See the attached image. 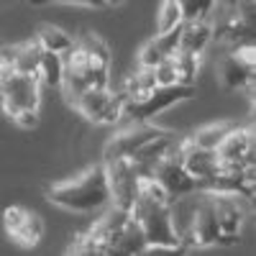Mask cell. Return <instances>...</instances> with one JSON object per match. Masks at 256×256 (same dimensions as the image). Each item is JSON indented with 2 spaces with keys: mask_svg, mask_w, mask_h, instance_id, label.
Instances as JSON below:
<instances>
[{
  "mask_svg": "<svg viewBox=\"0 0 256 256\" xmlns=\"http://www.w3.org/2000/svg\"><path fill=\"white\" fill-rule=\"evenodd\" d=\"M128 212L144 230L148 246L146 251H182L180 230L174 226V200L159 187L154 177H141Z\"/></svg>",
  "mask_w": 256,
  "mask_h": 256,
  "instance_id": "1",
  "label": "cell"
},
{
  "mask_svg": "<svg viewBox=\"0 0 256 256\" xmlns=\"http://www.w3.org/2000/svg\"><path fill=\"white\" fill-rule=\"evenodd\" d=\"M44 192L52 205L64 208L70 212H95L110 202V190H108V177H105L102 162L90 164L77 177L49 184Z\"/></svg>",
  "mask_w": 256,
  "mask_h": 256,
  "instance_id": "2",
  "label": "cell"
},
{
  "mask_svg": "<svg viewBox=\"0 0 256 256\" xmlns=\"http://www.w3.org/2000/svg\"><path fill=\"white\" fill-rule=\"evenodd\" d=\"M256 36V0H230L223 16L212 26V38L223 49L254 44Z\"/></svg>",
  "mask_w": 256,
  "mask_h": 256,
  "instance_id": "3",
  "label": "cell"
},
{
  "mask_svg": "<svg viewBox=\"0 0 256 256\" xmlns=\"http://www.w3.org/2000/svg\"><path fill=\"white\" fill-rule=\"evenodd\" d=\"M0 98H3V110L13 118L18 110H38L41 98V80L36 74L16 72L10 64L0 62Z\"/></svg>",
  "mask_w": 256,
  "mask_h": 256,
  "instance_id": "4",
  "label": "cell"
},
{
  "mask_svg": "<svg viewBox=\"0 0 256 256\" xmlns=\"http://www.w3.org/2000/svg\"><path fill=\"white\" fill-rule=\"evenodd\" d=\"M198 92V84H156L141 98L123 100V116L131 120H152L159 113L169 110L172 105L187 100Z\"/></svg>",
  "mask_w": 256,
  "mask_h": 256,
  "instance_id": "5",
  "label": "cell"
},
{
  "mask_svg": "<svg viewBox=\"0 0 256 256\" xmlns=\"http://www.w3.org/2000/svg\"><path fill=\"white\" fill-rule=\"evenodd\" d=\"M70 105L82 118H88L90 123L98 126H113L123 118V95L120 90H110V88H88Z\"/></svg>",
  "mask_w": 256,
  "mask_h": 256,
  "instance_id": "6",
  "label": "cell"
},
{
  "mask_svg": "<svg viewBox=\"0 0 256 256\" xmlns=\"http://www.w3.org/2000/svg\"><path fill=\"white\" fill-rule=\"evenodd\" d=\"M256 74V46L241 44L226 49V54L218 62V82L226 90H246L254 84Z\"/></svg>",
  "mask_w": 256,
  "mask_h": 256,
  "instance_id": "7",
  "label": "cell"
},
{
  "mask_svg": "<svg viewBox=\"0 0 256 256\" xmlns=\"http://www.w3.org/2000/svg\"><path fill=\"white\" fill-rule=\"evenodd\" d=\"M210 200H212V208H216L223 246L238 244L244 223H246V198L230 195V192H210Z\"/></svg>",
  "mask_w": 256,
  "mask_h": 256,
  "instance_id": "8",
  "label": "cell"
},
{
  "mask_svg": "<svg viewBox=\"0 0 256 256\" xmlns=\"http://www.w3.org/2000/svg\"><path fill=\"white\" fill-rule=\"evenodd\" d=\"M164 128L154 126L152 120H134V126L118 131L102 148V162H110V159H128L134 156L144 144H148L152 138H156Z\"/></svg>",
  "mask_w": 256,
  "mask_h": 256,
  "instance_id": "9",
  "label": "cell"
},
{
  "mask_svg": "<svg viewBox=\"0 0 256 256\" xmlns=\"http://www.w3.org/2000/svg\"><path fill=\"white\" fill-rule=\"evenodd\" d=\"M3 228L8 238L20 246H38L44 238V220L24 205H8L3 210Z\"/></svg>",
  "mask_w": 256,
  "mask_h": 256,
  "instance_id": "10",
  "label": "cell"
},
{
  "mask_svg": "<svg viewBox=\"0 0 256 256\" xmlns=\"http://www.w3.org/2000/svg\"><path fill=\"white\" fill-rule=\"evenodd\" d=\"M152 177L159 182V187H162L174 202L198 192V182L192 180V174L182 166L177 152H174V154H166L164 159H159V164L154 166Z\"/></svg>",
  "mask_w": 256,
  "mask_h": 256,
  "instance_id": "11",
  "label": "cell"
},
{
  "mask_svg": "<svg viewBox=\"0 0 256 256\" xmlns=\"http://www.w3.org/2000/svg\"><path fill=\"white\" fill-rule=\"evenodd\" d=\"M102 166H105V177H108L110 202L128 210L138 192V182H141L131 159H110V162H102Z\"/></svg>",
  "mask_w": 256,
  "mask_h": 256,
  "instance_id": "12",
  "label": "cell"
},
{
  "mask_svg": "<svg viewBox=\"0 0 256 256\" xmlns=\"http://www.w3.org/2000/svg\"><path fill=\"white\" fill-rule=\"evenodd\" d=\"M216 154L220 162L236 164V166H254L256 152H254V126H233L226 134V138L218 144Z\"/></svg>",
  "mask_w": 256,
  "mask_h": 256,
  "instance_id": "13",
  "label": "cell"
},
{
  "mask_svg": "<svg viewBox=\"0 0 256 256\" xmlns=\"http://www.w3.org/2000/svg\"><path fill=\"white\" fill-rule=\"evenodd\" d=\"M177 156H180L182 166L192 174V180L198 182V187H200V182H205L208 177L216 174L218 172V164H220L218 154L212 152V148H200L195 144H190L184 136H182V144L177 148Z\"/></svg>",
  "mask_w": 256,
  "mask_h": 256,
  "instance_id": "14",
  "label": "cell"
},
{
  "mask_svg": "<svg viewBox=\"0 0 256 256\" xmlns=\"http://www.w3.org/2000/svg\"><path fill=\"white\" fill-rule=\"evenodd\" d=\"M212 41V24L208 18H184L180 26V41L177 49L202 56V52L208 49V44Z\"/></svg>",
  "mask_w": 256,
  "mask_h": 256,
  "instance_id": "15",
  "label": "cell"
},
{
  "mask_svg": "<svg viewBox=\"0 0 256 256\" xmlns=\"http://www.w3.org/2000/svg\"><path fill=\"white\" fill-rule=\"evenodd\" d=\"M41 54L44 49L38 46V41H24V44H16V46H3V54H0V62L10 64L16 72H24V74H36L41 70Z\"/></svg>",
  "mask_w": 256,
  "mask_h": 256,
  "instance_id": "16",
  "label": "cell"
},
{
  "mask_svg": "<svg viewBox=\"0 0 256 256\" xmlns=\"http://www.w3.org/2000/svg\"><path fill=\"white\" fill-rule=\"evenodd\" d=\"M182 26V24H180ZM180 26L172 28V31H166V34H156L146 41V44L141 46L138 52V59L136 64L138 67H156L159 62L169 59L174 52H177V41H180Z\"/></svg>",
  "mask_w": 256,
  "mask_h": 256,
  "instance_id": "17",
  "label": "cell"
},
{
  "mask_svg": "<svg viewBox=\"0 0 256 256\" xmlns=\"http://www.w3.org/2000/svg\"><path fill=\"white\" fill-rule=\"evenodd\" d=\"M146 236L141 226L128 216V220L118 228V233L113 236V254H126V256H134V254H146Z\"/></svg>",
  "mask_w": 256,
  "mask_h": 256,
  "instance_id": "18",
  "label": "cell"
},
{
  "mask_svg": "<svg viewBox=\"0 0 256 256\" xmlns=\"http://www.w3.org/2000/svg\"><path fill=\"white\" fill-rule=\"evenodd\" d=\"M34 38L38 41V46L44 49V52H54L59 56H64V54L72 49V44H74V36H70L64 28H59L54 24H41L36 28V36Z\"/></svg>",
  "mask_w": 256,
  "mask_h": 256,
  "instance_id": "19",
  "label": "cell"
},
{
  "mask_svg": "<svg viewBox=\"0 0 256 256\" xmlns=\"http://www.w3.org/2000/svg\"><path fill=\"white\" fill-rule=\"evenodd\" d=\"M154 88H156L154 70H152V67H138V64H136V70L128 74L126 82H123L120 95H123V100H134V98L146 95L148 90H154Z\"/></svg>",
  "mask_w": 256,
  "mask_h": 256,
  "instance_id": "20",
  "label": "cell"
},
{
  "mask_svg": "<svg viewBox=\"0 0 256 256\" xmlns=\"http://www.w3.org/2000/svg\"><path fill=\"white\" fill-rule=\"evenodd\" d=\"M236 126V123H230V120H216V123H208L202 128H198V131H192L190 136H184L190 144H195L200 148H212L216 152L218 144L226 138V134L230 131V128Z\"/></svg>",
  "mask_w": 256,
  "mask_h": 256,
  "instance_id": "21",
  "label": "cell"
},
{
  "mask_svg": "<svg viewBox=\"0 0 256 256\" xmlns=\"http://www.w3.org/2000/svg\"><path fill=\"white\" fill-rule=\"evenodd\" d=\"M174 70H177V82L180 84H198V74H200V56L187 54V52H174L172 54Z\"/></svg>",
  "mask_w": 256,
  "mask_h": 256,
  "instance_id": "22",
  "label": "cell"
},
{
  "mask_svg": "<svg viewBox=\"0 0 256 256\" xmlns=\"http://www.w3.org/2000/svg\"><path fill=\"white\" fill-rule=\"evenodd\" d=\"M182 20H184V13H182L180 0H162L159 13H156V34H166L177 28Z\"/></svg>",
  "mask_w": 256,
  "mask_h": 256,
  "instance_id": "23",
  "label": "cell"
},
{
  "mask_svg": "<svg viewBox=\"0 0 256 256\" xmlns=\"http://www.w3.org/2000/svg\"><path fill=\"white\" fill-rule=\"evenodd\" d=\"M64 77V62L59 54L54 52H44L41 54V70H38V80L49 84V88H59Z\"/></svg>",
  "mask_w": 256,
  "mask_h": 256,
  "instance_id": "24",
  "label": "cell"
},
{
  "mask_svg": "<svg viewBox=\"0 0 256 256\" xmlns=\"http://www.w3.org/2000/svg\"><path fill=\"white\" fill-rule=\"evenodd\" d=\"M218 0H180L184 18H208Z\"/></svg>",
  "mask_w": 256,
  "mask_h": 256,
  "instance_id": "25",
  "label": "cell"
},
{
  "mask_svg": "<svg viewBox=\"0 0 256 256\" xmlns=\"http://www.w3.org/2000/svg\"><path fill=\"white\" fill-rule=\"evenodd\" d=\"M31 6H52V3H67V6H88V8H105L108 0H28Z\"/></svg>",
  "mask_w": 256,
  "mask_h": 256,
  "instance_id": "26",
  "label": "cell"
},
{
  "mask_svg": "<svg viewBox=\"0 0 256 256\" xmlns=\"http://www.w3.org/2000/svg\"><path fill=\"white\" fill-rule=\"evenodd\" d=\"M10 120L20 128H36L38 126V110H18Z\"/></svg>",
  "mask_w": 256,
  "mask_h": 256,
  "instance_id": "27",
  "label": "cell"
},
{
  "mask_svg": "<svg viewBox=\"0 0 256 256\" xmlns=\"http://www.w3.org/2000/svg\"><path fill=\"white\" fill-rule=\"evenodd\" d=\"M3 46H6V44H3V41H0V54H3Z\"/></svg>",
  "mask_w": 256,
  "mask_h": 256,
  "instance_id": "28",
  "label": "cell"
}]
</instances>
